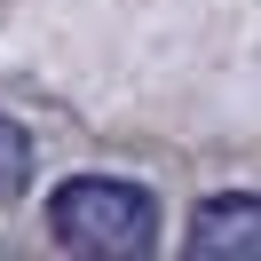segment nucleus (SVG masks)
<instances>
[{
	"label": "nucleus",
	"mask_w": 261,
	"mask_h": 261,
	"mask_svg": "<svg viewBox=\"0 0 261 261\" xmlns=\"http://www.w3.org/2000/svg\"><path fill=\"white\" fill-rule=\"evenodd\" d=\"M48 238L87 261H135L159 245V198L127 174H71L48 190Z\"/></svg>",
	"instance_id": "1"
},
{
	"label": "nucleus",
	"mask_w": 261,
	"mask_h": 261,
	"mask_svg": "<svg viewBox=\"0 0 261 261\" xmlns=\"http://www.w3.org/2000/svg\"><path fill=\"white\" fill-rule=\"evenodd\" d=\"M190 261H261V190H214L182 229Z\"/></svg>",
	"instance_id": "2"
},
{
	"label": "nucleus",
	"mask_w": 261,
	"mask_h": 261,
	"mask_svg": "<svg viewBox=\"0 0 261 261\" xmlns=\"http://www.w3.org/2000/svg\"><path fill=\"white\" fill-rule=\"evenodd\" d=\"M32 174H40V150H32V135H24L16 119H0V206H16V198L32 190Z\"/></svg>",
	"instance_id": "3"
}]
</instances>
